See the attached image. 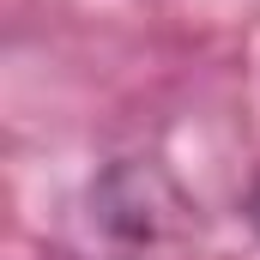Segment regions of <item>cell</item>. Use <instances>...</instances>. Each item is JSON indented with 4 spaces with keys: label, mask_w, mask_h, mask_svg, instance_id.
Here are the masks:
<instances>
[{
    "label": "cell",
    "mask_w": 260,
    "mask_h": 260,
    "mask_svg": "<svg viewBox=\"0 0 260 260\" xmlns=\"http://www.w3.org/2000/svg\"><path fill=\"white\" fill-rule=\"evenodd\" d=\"M242 218H248V230H254V236H260V188H254V194H248V206H242Z\"/></svg>",
    "instance_id": "1"
}]
</instances>
